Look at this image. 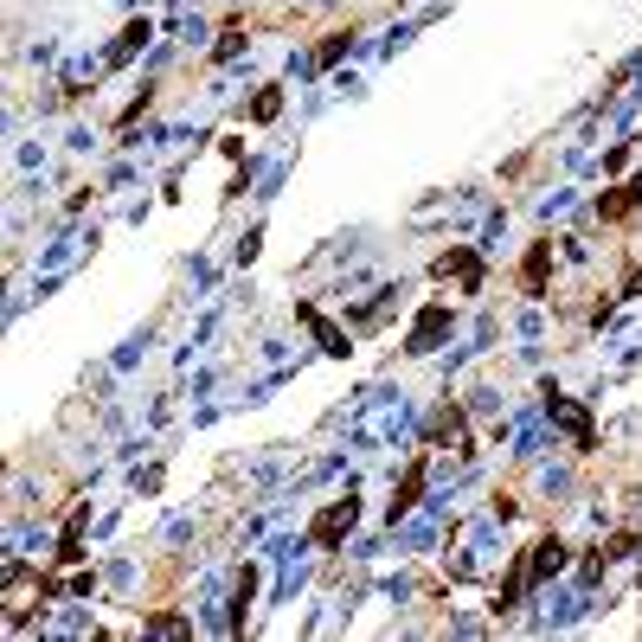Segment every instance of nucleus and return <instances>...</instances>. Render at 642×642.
<instances>
[{"mask_svg": "<svg viewBox=\"0 0 642 642\" xmlns=\"http://www.w3.org/2000/svg\"><path fill=\"white\" fill-rule=\"evenodd\" d=\"M148 347H154V334H148V328H142V334H129V341H122V354H116V372H129V366L148 354Z\"/></svg>", "mask_w": 642, "mask_h": 642, "instance_id": "8", "label": "nucleus"}, {"mask_svg": "<svg viewBox=\"0 0 642 642\" xmlns=\"http://www.w3.org/2000/svg\"><path fill=\"white\" fill-rule=\"evenodd\" d=\"M469 411H482V418L501 411V392H495V386H475V392H469Z\"/></svg>", "mask_w": 642, "mask_h": 642, "instance_id": "9", "label": "nucleus"}, {"mask_svg": "<svg viewBox=\"0 0 642 642\" xmlns=\"http://www.w3.org/2000/svg\"><path fill=\"white\" fill-rule=\"evenodd\" d=\"M521 559H527V572H533V591H540V584H552L559 572H566L572 552H566V540H559V533H546V540L533 546V552H521Z\"/></svg>", "mask_w": 642, "mask_h": 642, "instance_id": "3", "label": "nucleus"}, {"mask_svg": "<svg viewBox=\"0 0 642 642\" xmlns=\"http://www.w3.org/2000/svg\"><path fill=\"white\" fill-rule=\"evenodd\" d=\"M148 636H186V623H180V617H154Z\"/></svg>", "mask_w": 642, "mask_h": 642, "instance_id": "11", "label": "nucleus"}, {"mask_svg": "<svg viewBox=\"0 0 642 642\" xmlns=\"http://www.w3.org/2000/svg\"><path fill=\"white\" fill-rule=\"evenodd\" d=\"M302 321H309V328H315V341H321V354H334V360H347V354H354V347H347V334L334 328V321L328 315H315V309H296Z\"/></svg>", "mask_w": 642, "mask_h": 642, "instance_id": "6", "label": "nucleus"}, {"mask_svg": "<svg viewBox=\"0 0 642 642\" xmlns=\"http://www.w3.org/2000/svg\"><path fill=\"white\" fill-rule=\"evenodd\" d=\"M354 521H360V501H354V495H341V501H328V507L315 514L309 540H315V546H341L347 533H354Z\"/></svg>", "mask_w": 642, "mask_h": 642, "instance_id": "2", "label": "nucleus"}, {"mask_svg": "<svg viewBox=\"0 0 642 642\" xmlns=\"http://www.w3.org/2000/svg\"><path fill=\"white\" fill-rule=\"evenodd\" d=\"M546 263H552V245H533V251H527V263H521V277H527L533 296H540V283H546Z\"/></svg>", "mask_w": 642, "mask_h": 642, "instance_id": "7", "label": "nucleus"}, {"mask_svg": "<svg viewBox=\"0 0 642 642\" xmlns=\"http://www.w3.org/2000/svg\"><path fill=\"white\" fill-rule=\"evenodd\" d=\"M437 277H443V283H463L469 296H475V289H482V257H475V251H450V257L437 263Z\"/></svg>", "mask_w": 642, "mask_h": 642, "instance_id": "4", "label": "nucleus"}, {"mask_svg": "<svg viewBox=\"0 0 642 642\" xmlns=\"http://www.w3.org/2000/svg\"><path fill=\"white\" fill-rule=\"evenodd\" d=\"M418 495H424V463H411V469H405V482H398V495H392V507H386V521L398 527V521H405L411 507H418Z\"/></svg>", "mask_w": 642, "mask_h": 642, "instance_id": "5", "label": "nucleus"}, {"mask_svg": "<svg viewBox=\"0 0 642 642\" xmlns=\"http://www.w3.org/2000/svg\"><path fill=\"white\" fill-rule=\"evenodd\" d=\"M443 334H457V309H450V302H431V309H424V315L411 321V334H405V354H411V360L437 354V341H443Z\"/></svg>", "mask_w": 642, "mask_h": 642, "instance_id": "1", "label": "nucleus"}, {"mask_svg": "<svg viewBox=\"0 0 642 642\" xmlns=\"http://www.w3.org/2000/svg\"><path fill=\"white\" fill-rule=\"evenodd\" d=\"M277 110H283V97H277V90H263V97L251 103V122H270Z\"/></svg>", "mask_w": 642, "mask_h": 642, "instance_id": "10", "label": "nucleus"}]
</instances>
